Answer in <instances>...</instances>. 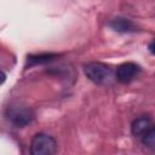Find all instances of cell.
I'll return each mask as SVG.
<instances>
[{
	"mask_svg": "<svg viewBox=\"0 0 155 155\" xmlns=\"http://www.w3.org/2000/svg\"><path fill=\"white\" fill-rule=\"evenodd\" d=\"M5 116L13 126L25 127L33 122L35 114L30 108H27L19 104H11L6 108Z\"/></svg>",
	"mask_w": 155,
	"mask_h": 155,
	"instance_id": "obj_3",
	"label": "cell"
},
{
	"mask_svg": "<svg viewBox=\"0 0 155 155\" xmlns=\"http://www.w3.org/2000/svg\"><path fill=\"white\" fill-rule=\"evenodd\" d=\"M140 73V67L134 62H125L120 64L115 70V79L120 84L132 82Z\"/></svg>",
	"mask_w": 155,
	"mask_h": 155,
	"instance_id": "obj_4",
	"label": "cell"
},
{
	"mask_svg": "<svg viewBox=\"0 0 155 155\" xmlns=\"http://www.w3.org/2000/svg\"><path fill=\"white\" fill-rule=\"evenodd\" d=\"M148 50H149V52H150L151 54H155V39H153V40L149 42Z\"/></svg>",
	"mask_w": 155,
	"mask_h": 155,
	"instance_id": "obj_9",
	"label": "cell"
},
{
	"mask_svg": "<svg viewBox=\"0 0 155 155\" xmlns=\"http://www.w3.org/2000/svg\"><path fill=\"white\" fill-rule=\"evenodd\" d=\"M54 57H57V56L56 54H51V53L30 56V57H28V62H30V64H41V63H46V62L52 61Z\"/></svg>",
	"mask_w": 155,
	"mask_h": 155,
	"instance_id": "obj_8",
	"label": "cell"
},
{
	"mask_svg": "<svg viewBox=\"0 0 155 155\" xmlns=\"http://www.w3.org/2000/svg\"><path fill=\"white\" fill-rule=\"evenodd\" d=\"M85 75L90 81L99 86L110 85L115 79V71L113 69L101 62H90L84 67Z\"/></svg>",
	"mask_w": 155,
	"mask_h": 155,
	"instance_id": "obj_1",
	"label": "cell"
},
{
	"mask_svg": "<svg viewBox=\"0 0 155 155\" xmlns=\"http://www.w3.org/2000/svg\"><path fill=\"white\" fill-rule=\"evenodd\" d=\"M108 25L117 33H133V31H136V25L133 24V22L128 18H125V17H115V18L109 21Z\"/></svg>",
	"mask_w": 155,
	"mask_h": 155,
	"instance_id": "obj_5",
	"label": "cell"
},
{
	"mask_svg": "<svg viewBox=\"0 0 155 155\" xmlns=\"http://www.w3.org/2000/svg\"><path fill=\"white\" fill-rule=\"evenodd\" d=\"M140 138H142V143L144 147L155 149V125H151V127Z\"/></svg>",
	"mask_w": 155,
	"mask_h": 155,
	"instance_id": "obj_7",
	"label": "cell"
},
{
	"mask_svg": "<svg viewBox=\"0 0 155 155\" xmlns=\"http://www.w3.org/2000/svg\"><path fill=\"white\" fill-rule=\"evenodd\" d=\"M29 151L31 155H52L57 151V142L45 132L35 133L30 140Z\"/></svg>",
	"mask_w": 155,
	"mask_h": 155,
	"instance_id": "obj_2",
	"label": "cell"
},
{
	"mask_svg": "<svg viewBox=\"0 0 155 155\" xmlns=\"http://www.w3.org/2000/svg\"><path fill=\"white\" fill-rule=\"evenodd\" d=\"M151 120L149 116H139L134 119L131 124V133L136 137H142L150 127H151Z\"/></svg>",
	"mask_w": 155,
	"mask_h": 155,
	"instance_id": "obj_6",
	"label": "cell"
}]
</instances>
